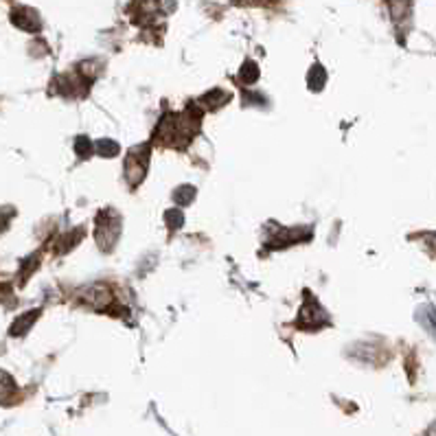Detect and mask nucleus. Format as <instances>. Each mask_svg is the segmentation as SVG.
<instances>
[{
	"label": "nucleus",
	"instance_id": "obj_4",
	"mask_svg": "<svg viewBox=\"0 0 436 436\" xmlns=\"http://www.w3.org/2000/svg\"><path fill=\"white\" fill-rule=\"evenodd\" d=\"M193 191H195L193 187H180V189L173 193V200H175L177 204H189V202L193 200V195H195Z\"/></svg>",
	"mask_w": 436,
	"mask_h": 436
},
{
	"label": "nucleus",
	"instance_id": "obj_6",
	"mask_svg": "<svg viewBox=\"0 0 436 436\" xmlns=\"http://www.w3.org/2000/svg\"><path fill=\"white\" fill-rule=\"evenodd\" d=\"M77 154L82 156V158H88V154H90V141L86 136H79L77 138Z\"/></svg>",
	"mask_w": 436,
	"mask_h": 436
},
{
	"label": "nucleus",
	"instance_id": "obj_5",
	"mask_svg": "<svg viewBox=\"0 0 436 436\" xmlns=\"http://www.w3.org/2000/svg\"><path fill=\"white\" fill-rule=\"evenodd\" d=\"M256 77H259V68H256V64L246 62V68H242V79L246 84H252V82H256Z\"/></svg>",
	"mask_w": 436,
	"mask_h": 436
},
{
	"label": "nucleus",
	"instance_id": "obj_2",
	"mask_svg": "<svg viewBox=\"0 0 436 436\" xmlns=\"http://www.w3.org/2000/svg\"><path fill=\"white\" fill-rule=\"evenodd\" d=\"M35 316H37V311H27V316H23V318H20L18 323H13L11 333H13V335H15V333H25V329H29V325L35 320Z\"/></svg>",
	"mask_w": 436,
	"mask_h": 436
},
{
	"label": "nucleus",
	"instance_id": "obj_3",
	"mask_svg": "<svg viewBox=\"0 0 436 436\" xmlns=\"http://www.w3.org/2000/svg\"><path fill=\"white\" fill-rule=\"evenodd\" d=\"M96 149H99V154L106 156V158H112V156L118 154V145H116L114 141H110V138H104V141H99V143H96Z\"/></svg>",
	"mask_w": 436,
	"mask_h": 436
},
{
	"label": "nucleus",
	"instance_id": "obj_1",
	"mask_svg": "<svg viewBox=\"0 0 436 436\" xmlns=\"http://www.w3.org/2000/svg\"><path fill=\"white\" fill-rule=\"evenodd\" d=\"M325 79H327V75H325V70H323V66L320 64H316L313 68H311V73H309V88L313 90H320L323 88V84H325Z\"/></svg>",
	"mask_w": 436,
	"mask_h": 436
}]
</instances>
